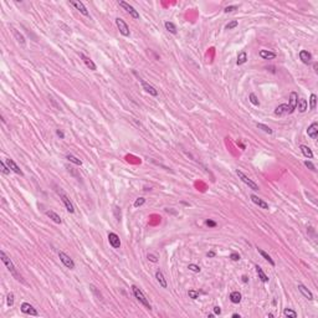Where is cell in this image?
Here are the masks:
<instances>
[{
    "label": "cell",
    "mask_w": 318,
    "mask_h": 318,
    "mask_svg": "<svg viewBox=\"0 0 318 318\" xmlns=\"http://www.w3.org/2000/svg\"><path fill=\"white\" fill-rule=\"evenodd\" d=\"M0 259H1V261L4 262V265L6 266V268H7V271L12 275V277L15 278V280H17V281H21V282H24V280H22V277H21V275H19L17 273V271H16V268H15V266L12 264V261L10 260V257L4 252V251H0Z\"/></svg>",
    "instance_id": "obj_1"
},
{
    "label": "cell",
    "mask_w": 318,
    "mask_h": 318,
    "mask_svg": "<svg viewBox=\"0 0 318 318\" xmlns=\"http://www.w3.org/2000/svg\"><path fill=\"white\" fill-rule=\"evenodd\" d=\"M132 291H133V295H134V297L144 306V307H147L148 310H152V307H151V303H149V301L147 300V297L143 295V292L137 287V286H132Z\"/></svg>",
    "instance_id": "obj_2"
},
{
    "label": "cell",
    "mask_w": 318,
    "mask_h": 318,
    "mask_svg": "<svg viewBox=\"0 0 318 318\" xmlns=\"http://www.w3.org/2000/svg\"><path fill=\"white\" fill-rule=\"evenodd\" d=\"M236 174H237V176H239V178H240V179H241V180H242V181H244V183H245V184H246L250 189H252V190H255V191H257V190L260 189V188H259V185H257L254 180H251V179H250L246 174H244L241 170H239V169H237V170H236Z\"/></svg>",
    "instance_id": "obj_3"
},
{
    "label": "cell",
    "mask_w": 318,
    "mask_h": 318,
    "mask_svg": "<svg viewBox=\"0 0 318 318\" xmlns=\"http://www.w3.org/2000/svg\"><path fill=\"white\" fill-rule=\"evenodd\" d=\"M116 25H117V27H118L121 35H123V36H126V37H128V36L131 35L129 27H128V25L126 24L124 20H122L121 17H117V19H116Z\"/></svg>",
    "instance_id": "obj_4"
},
{
    "label": "cell",
    "mask_w": 318,
    "mask_h": 318,
    "mask_svg": "<svg viewBox=\"0 0 318 318\" xmlns=\"http://www.w3.org/2000/svg\"><path fill=\"white\" fill-rule=\"evenodd\" d=\"M118 4H119V6H122V7H123V9H124V10H126V11H127V12H128V14H129L133 19H137V20L139 19V12H138V11H137V10H136L132 5H129V4H128V2H126V1H119Z\"/></svg>",
    "instance_id": "obj_5"
},
{
    "label": "cell",
    "mask_w": 318,
    "mask_h": 318,
    "mask_svg": "<svg viewBox=\"0 0 318 318\" xmlns=\"http://www.w3.org/2000/svg\"><path fill=\"white\" fill-rule=\"evenodd\" d=\"M58 257H60L61 262L66 266L67 268H70V270H73V268H75V262H73V260H72L68 255H66L65 252L60 251V252H58Z\"/></svg>",
    "instance_id": "obj_6"
},
{
    "label": "cell",
    "mask_w": 318,
    "mask_h": 318,
    "mask_svg": "<svg viewBox=\"0 0 318 318\" xmlns=\"http://www.w3.org/2000/svg\"><path fill=\"white\" fill-rule=\"evenodd\" d=\"M108 242L113 249H119L121 247V239L117 234L114 232H109L108 234Z\"/></svg>",
    "instance_id": "obj_7"
},
{
    "label": "cell",
    "mask_w": 318,
    "mask_h": 318,
    "mask_svg": "<svg viewBox=\"0 0 318 318\" xmlns=\"http://www.w3.org/2000/svg\"><path fill=\"white\" fill-rule=\"evenodd\" d=\"M20 310H21V312L25 313V315H30V316H37V315H39L37 311L34 308V306L30 305V303H27V302H24V303L21 305Z\"/></svg>",
    "instance_id": "obj_8"
},
{
    "label": "cell",
    "mask_w": 318,
    "mask_h": 318,
    "mask_svg": "<svg viewBox=\"0 0 318 318\" xmlns=\"http://www.w3.org/2000/svg\"><path fill=\"white\" fill-rule=\"evenodd\" d=\"M139 82H141V85H142V87H143V90L147 92V93H149L151 96H154V97H157L158 96V91L152 86V85H149L148 82H146L144 80H142V78H139Z\"/></svg>",
    "instance_id": "obj_9"
},
{
    "label": "cell",
    "mask_w": 318,
    "mask_h": 318,
    "mask_svg": "<svg viewBox=\"0 0 318 318\" xmlns=\"http://www.w3.org/2000/svg\"><path fill=\"white\" fill-rule=\"evenodd\" d=\"M70 4H71L72 6H75V7H76V10H78L82 15H85V16H90L88 10L86 9V6L83 5V2H82V1H73V0H71V1H70Z\"/></svg>",
    "instance_id": "obj_10"
},
{
    "label": "cell",
    "mask_w": 318,
    "mask_h": 318,
    "mask_svg": "<svg viewBox=\"0 0 318 318\" xmlns=\"http://www.w3.org/2000/svg\"><path fill=\"white\" fill-rule=\"evenodd\" d=\"M298 291L302 293V296H303L306 300H308V301H312V300H313V293H312L305 285L298 283Z\"/></svg>",
    "instance_id": "obj_11"
},
{
    "label": "cell",
    "mask_w": 318,
    "mask_h": 318,
    "mask_svg": "<svg viewBox=\"0 0 318 318\" xmlns=\"http://www.w3.org/2000/svg\"><path fill=\"white\" fill-rule=\"evenodd\" d=\"M6 165L10 168L11 171H14V173H16V174H19V175H22V170H21L20 166L14 161V159H11V158L6 159Z\"/></svg>",
    "instance_id": "obj_12"
},
{
    "label": "cell",
    "mask_w": 318,
    "mask_h": 318,
    "mask_svg": "<svg viewBox=\"0 0 318 318\" xmlns=\"http://www.w3.org/2000/svg\"><path fill=\"white\" fill-rule=\"evenodd\" d=\"M60 195H61V199H62V201H63V204H65V206H66V209H67V211L68 212H75V206H73V204L71 203V200L68 199V196L67 195H65L62 191H60Z\"/></svg>",
    "instance_id": "obj_13"
},
{
    "label": "cell",
    "mask_w": 318,
    "mask_h": 318,
    "mask_svg": "<svg viewBox=\"0 0 318 318\" xmlns=\"http://www.w3.org/2000/svg\"><path fill=\"white\" fill-rule=\"evenodd\" d=\"M297 103H298V95L296 92H291L290 95V113H292L296 108H297Z\"/></svg>",
    "instance_id": "obj_14"
},
{
    "label": "cell",
    "mask_w": 318,
    "mask_h": 318,
    "mask_svg": "<svg viewBox=\"0 0 318 318\" xmlns=\"http://www.w3.org/2000/svg\"><path fill=\"white\" fill-rule=\"evenodd\" d=\"M307 134H308V137H311L312 139H317V137H318V123L317 122H313V123L308 127Z\"/></svg>",
    "instance_id": "obj_15"
},
{
    "label": "cell",
    "mask_w": 318,
    "mask_h": 318,
    "mask_svg": "<svg viewBox=\"0 0 318 318\" xmlns=\"http://www.w3.org/2000/svg\"><path fill=\"white\" fill-rule=\"evenodd\" d=\"M80 57L82 58V61L85 62V65L90 68V70H92V71H96L97 70V66H96V63L90 58V57H87L86 55H83V53H80Z\"/></svg>",
    "instance_id": "obj_16"
},
{
    "label": "cell",
    "mask_w": 318,
    "mask_h": 318,
    "mask_svg": "<svg viewBox=\"0 0 318 318\" xmlns=\"http://www.w3.org/2000/svg\"><path fill=\"white\" fill-rule=\"evenodd\" d=\"M250 198H251V200H252V203H254V204L259 205V206H260V208H262V209H268V204H267L266 201H264L262 199H260L257 195L252 194Z\"/></svg>",
    "instance_id": "obj_17"
},
{
    "label": "cell",
    "mask_w": 318,
    "mask_h": 318,
    "mask_svg": "<svg viewBox=\"0 0 318 318\" xmlns=\"http://www.w3.org/2000/svg\"><path fill=\"white\" fill-rule=\"evenodd\" d=\"M11 31H12V34H14V36H15V39H16V41L21 45V46H25V44H26V41H25V37H24V35L22 34H20L15 27H12L11 26Z\"/></svg>",
    "instance_id": "obj_18"
},
{
    "label": "cell",
    "mask_w": 318,
    "mask_h": 318,
    "mask_svg": "<svg viewBox=\"0 0 318 318\" xmlns=\"http://www.w3.org/2000/svg\"><path fill=\"white\" fill-rule=\"evenodd\" d=\"M300 58H301V61H302L303 63L308 65V63H311L312 55L308 52L307 50H302V51H300Z\"/></svg>",
    "instance_id": "obj_19"
},
{
    "label": "cell",
    "mask_w": 318,
    "mask_h": 318,
    "mask_svg": "<svg viewBox=\"0 0 318 318\" xmlns=\"http://www.w3.org/2000/svg\"><path fill=\"white\" fill-rule=\"evenodd\" d=\"M286 113H290V106L283 103V105H280L278 107H276L275 109V114L276 116H282V114H286Z\"/></svg>",
    "instance_id": "obj_20"
},
{
    "label": "cell",
    "mask_w": 318,
    "mask_h": 318,
    "mask_svg": "<svg viewBox=\"0 0 318 318\" xmlns=\"http://www.w3.org/2000/svg\"><path fill=\"white\" fill-rule=\"evenodd\" d=\"M46 216H49L53 222H56V224H62V219L60 217V215L57 212H55L53 210H47L46 211Z\"/></svg>",
    "instance_id": "obj_21"
},
{
    "label": "cell",
    "mask_w": 318,
    "mask_h": 318,
    "mask_svg": "<svg viewBox=\"0 0 318 318\" xmlns=\"http://www.w3.org/2000/svg\"><path fill=\"white\" fill-rule=\"evenodd\" d=\"M300 149H301L302 154H303L306 158H308V159L313 158V152L311 151V148H310L308 146H305V144H302V146H300Z\"/></svg>",
    "instance_id": "obj_22"
},
{
    "label": "cell",
    "mask_w": 318,
    "mask_h": 318,
    "mask_svg": "<svg viewBox=\"0 0 318 318\" xmlns=\"http://www.w3.org/2000/svg\"><path fill=\"white\" fill-rule=\"evenodd\" d=\"M156 278H157V281L159 282V285H160L163 288H166L168 283H166V280L164 278V276H163V273H161V271H160V270H157V272H156Z\"/></svg>",
    "instance_id": "obj_23"
},
{
    "label": "cell",
    "mask_w": 318,
    "mask_h": 318,
    "mask_svg": "<svg viewBox=\"0 0 318 318\" xmlns=\"http://www.w3.org/2000/svg\"><path fill=\"white\" fill-rule=\"evenodd\" d=\"M241 298H242V296H241V293H240L239 291H234V292L230 293V301H231L232 303H235V305L240 303V302H241Z\"/></svg>",
    "instance_id": "obj_24"
},
{
    "label": "cell",
    "mask_w": 318,
    "mask_h": 318,
    "mask_svg": "<svg viewBox=\"0 0 318 318\" xmlns=\"http://www.w3.org/2000/svg\"><path fill=\"white\" fill-rule=\"evenodd\" d=\"M260 57L261 58H264V60H272V58H275L276 57V53L272 52V51H268V50H261L260 52Z\"/></svg>",
    "instance_id": "obj_25"
},
{
    "label": "cell",
    "mask_w": 318,
    "mask_h": 318,
    "mask_svg": "<svg viewBox=\"0 0 318 318\" xmlns=\"http://www.w3.org/2000/svg\"><path fill=\"white\" fill-rule=\"evenodd\" d=\"M297 107H298V111L301 113H305L307 111V108H308V103H307V101L305 98H300L298 103H297Z\"/></svg>",
    "instance_id": "obj_26"
},
{
    "label": "cell",
    "mask_w": 318,
    "mask_h": 318,
    "mask_svg": "<svg viewBox=\"0 0 318 318\" xmlns=\"http://www.w3.org/2000/svg\"><path fill=\"white\" fill-rule=\"evenodd\" d=\"M255 268H256V272H257V275H259V278H261L262 282H268L270 278H268V276H266V273L262 271V268L259 265L255 266Z\"/></svg>",
    "instance_id": "obj_27"
},
{
    "label": "cell",
    "mask_w": 318,
    "mask_h": 318,
    "mask_svg": "<svg viewBox=\"0 0 318 318\" xmlns=\"http://www.w3.org/2000/svg\"><path fill=\"white\" fill-rule=\"evenodd\" d=\"M257 251H259V254H260V255H261V256H262V257L265 259L266 261H268V262H270V265H271V266H275V265H276V264H275V261L272 260V257H271V256H270V255H268L267 252H265V251H264L262 249H259V247H257Z\"/></svg>",
    "instance_id": "obj_28"
},
{
    "label": "cell",
    "mask_w": 318,
    "mask_h": 318,
    "mask_svg": "<svg viewBox=\"0 0 318 318\" xmlns=\"http://www.w3.org/2000/svg\"><path fill=\"white\" fill-rule=\"evenodd\" d=\"M246 61H247V53L245 52V51H241V52H239V55H237V61H236V63H237V65H244Z\"/></svg>",
    "instance_id": "obj_29"
},
{
    "label": "cell",
    "mask_w": 318,
    "mask_h": 318,
    "mask_svg": "<svg viewBox=\"0 0 318 318\" xmlns=\"http://www.w3.org/2000/svg\"><path fill=\"white\" fill-rule=\"evenodd\" d=\"M164 26H165V29L170 32V34H176V26L173 24V22H170V21H165L164 22Z\"/></svg>",
    "instance_id": "obj_30"
},
{
    "label": "cell",
    "mask_w": 318,
    "mask_h": 318,
    "mask_svg": "<svg viewBox=\"0 0 318 318\" xmlns=\"http://www.w3.org/2000/svg\"><path fill=\"white\" fill-rule=\"evenodd\" d=\"M256 127L259 128V129H261V131H264L265 133H267V134H272L273 133V131L268 127V126H266V124H264V123H257L256 124Z\"/></svg>",
    "instance_id": "obj_31"
},
{
    "label": "cell",
    "mask_w": 318,
    "mask_h": 318,
    "mask_svg": "<svg viewBox=\"0 0 318 318\" xmlns=\"http://www.w3.org/2000/svg\"><path fill=\"white\" fill-rule=\"evenodd\" d=\"M66 159L67 160H70L71 163H73V164H76V165H82V160L78 158H76L75 156H72V154H67L66 156Z\"/></svg>",
    "instance_id": "obj_32"
},
{
    "label": "cell",
    "mask_w": 318,
    "mask_h": 318,
    "mask_svg": "<svg viewBox=\"0 0 318 318\" xmlns=\"http://www.w3.org/2000/svg\"><path fill=\"white\" fill-rule=\"evenodd\" d=\"M316 106H317V96L315 93H312L311 97H310V108L316 109Z\"/></svg>",
    "instance_id": "obj_33"
},
{
    "label": "cell",
    "mask_w": 318,
    "mask_h": 318,
    "mask_svg": "<svg viewBox=\"0 0 318 318\" xmlns=\"http://www.w3.org/2000/svg\"><path fill=\"white\" fill-rule=\"evenodd\" d=\"M0 169H1V171H2V174H5V175H9L10 174V168L6 165V163L5 161H0Z\"/></svg>",
    "instance_id": "obj_34"
},
{
    "label": "cell",
    "mask_w": 318,
    "mask_h": 318,
    "mask_svg": "<svg viewBox=\"0 0 318 318\" xmlns=\"http://www.w3.org/2000/svg\"><path fill=\"white\" fill-rule=\"evenodd\" d=\"M283 315H285L286 317H291V318H296V317H297V313H296L293 310H291V308H285V311H283Z\"/></svg>",
    "instance_id": "obj_35"
},
{
    "label": "cell",
    "mask_w": 318,
    "mask_h": 318,
    "mask_svg": "<svg viewBox=\"0 0 318 318\" xmlns=\"http://www.w3.org/2000/svg\"><path fill=\"white\" fill-rule=\"evenodd\" d=\"M249 100H250V102H251L254 106H260V101H259V98L256 97V95H255V93H250Z\"/></svg>",
    "instance_id": "obj_36"
},
{
    "label": "cell",
    "mask_w": 318,
    "mask_h": 318,
    "mask_svg": "<svg viewBox=\"0 0 318 318\" xmlns=\"http://www.w3.org/2000/svg\"><path fill=\"white\" fill-rule=\"evenodd\" d=\"M237 25H239V21H237V20H232V21H230L229 24H226L225 29H226V30H232V29H235Z\"/></svg>",
    "instance_id": "obj_37"
},
{
    "label": "cell",
    "mask_w": 318,
    "mask_h": 318,
    "mask_svg": "<svg viewBox=\"0 0 318 318\" xmlns=\"http://www.w3.org/2000/svg\"><path fill=\"white\" fill-rule=\"evenodd\" d=\"M188 296H189L191 300H198V298H199V292H198V291H194V290H189V291H188Z\"/></svg>",
    "instance_id": "obj_38"
},
{
    "label": "cell",
    "mask_w": 318,
    "mask_h": 318,
    "mask_svg": "<svg viewBox=\"0 0 318 318\" xmlns=\"http://www.w3.org/2000/svg\"><path fill=\"white\" fill-rule=\"evenodd\" d=\"M188 268H189L190 271H193V272H196V273H199V272L201 271L200 266L195 265V264H189V266H188Z\"/></svg>",
    "instance_id": "obj_39"
},
{
    "label": "cell",
    "mask_w": 318,
    "mask_h": 318,
    "mask_svg": "<svg viewBox=\"0 0 318 318\" xmlns=\"http://www.w3.org/2000/svg\"><path fill=\"white\" fill-rule=\"evenodd\" d=\"M146 203V198H138L136 201H134V208H139V206H142L143 204Z\"/></svg>",
    "instance_id": "obj_40"
},
{
    "label": "cell",
    "mask_w": 318,
    "mask_h": 318,
    "mask_svg": "<svg viewBox=\"0 0 318 318\" xmlns=\"http://www.w3.org/2000/svg\"><path fill=\"white\" fill-rule=\"evenodd\" d=\"M6 303L9 307H11L14 305V293H9L7 297H6Z\"/></svg>",
    "instance_id": "obj_41"
},
{
    "label": "cell",
    "mask_w": 318,
    "mask_h": 318,
    "mask_svg": "<svg viewBox=\"0 0 318 318\" xmlns=\"http://www.w3.org/2000/svg\"><path fill=\"white\" fill-rule=\"evenodd\" d=\"M305 165L308 168V169H311L312 171H316V166H315V164L312 163V161H310V160H305Z\"/></svg>",
    "instance_id": "obj_42"
},
{
    "label": "cell",
    "mask_w": 318,
    "mask_h": 318,
    "mask_svg": "<svg viewBox=\"0 0 318 318\" xmlns=\"http://www.w3.org/2000/svg\"><path fill=\"white\" fill-rule=\"evenodd\" d=\"M90 288H91V290L93 291V293H95V295H96V296L98 297V300H102V295H101V293H100V292L97 291V288H96V287H95L93 285H90Z\"/></svg>",
    "instance_id": "obj_43"
},
{
    "label": "cell",
    "mask_w": 318,
    "mask_h": 318,
    "mask_svg": "<svg viewBox=\"0 0 318 318\" xmlns=\"http://www.w3.org/2000/svg\"><path fill=\"white\" fill-rule=\"evenodd\" d=\"M147 259H148L151 262H153V264H157V262H158V257H157V256H154V255H152V254H148Z\"/></svg>",
    "instance_id": "obj_44"
},
{
    "label": "cell",
    "mask_w": 318,
    "mask_h": 318,
    "mask_svg": "<svg viewBox=\"0 0 318 318\" xmlns=\"http://www.w3.org/2000/svg\"><path fill=\"white\" fill-rule=\"evenodd\" d=\"M236 9H237L236 5H230V6H226L224 11H225V12H231V11H234V10H236Z\"/></svg>",
    "instance_id": "obj_45"
},
{
    "label": "cell",
    "mask_w": 318,
    "mask_h": 318,
    "mask_svg": "<svg viewBox=\"0 0 318 318\" xmlns=\"http://www.w3.org/2000/svg\"><path fill=\"white\" fill-rule=\"evenodd\" d=\"M230 259H231L232 261H239V260H240V255L236 254V252H232V254L230 255Z\"/></svg>",
    "instance_id": "obj_46"
},
{
    "label": "cell",
    "mask_w": 318,
    "mask_h": 318,
    "mask_svg": "<svg viewBox=\"0 0 318 318\" xmlns=\"http://www.w3.org/2000/svg\"><path fill=\"white\" fill-rule=\"evenodd\" d=\"M114 214H116V217H117V220L119 221L121 220V210H119V208L118 206H114Z\"/></svg>",
    "instance_id": "obj_47"
},
{
    "label": "cell",
    "mask_w": 318,
    "mask_h": 318,
    "mask_svg": "<svg viewBox=\"0 0 318 318\" xmlns=\"http://www.w3.org/2000/svg\"><path fill=\"white\" fill-rule=\"evenodd\" d=\"M205 224H206L209 227H215V226L217 225V224H216L214 220H210V219H209V220H206V221H205Z\"/></svg>",
    "instance_id": "obj_48"
},
{
    "label": "cell",
    "mask_w": 318,
    "mask_h": 318,
    "mask_svg": "<svg viewBox=\"0 0 318 318\" xmlns=\"http://www.w3.org/2000/svg\"><path fill=\"white\" fill-rule=\"evenodd\" d=\"M56 134H57L61 139H63V138H65V134H63V132H62L61 129H56Z\"/></svg>",
    "instance_id": "obj_49"
},
{
    "label": "cell",
    "mask_w": 318,
    "mask_h": 318,
    "mask_svg": "<svg viewBox=\"0 0 318 318\" xmlns=\"http://www.w3.org/2000/svg\"><path fill=\"white\" fill-rule=\"evenodd\" d=\"M214 313H215V315H220V313H221L220 307H217V306H216V307H214Z\"/></svg>",
    "instance_id": "obj_50"
},
{
    "label": "cell",
    "mask_w": 318,
    "mask_h": 318,
    "mask_svg": "<svg viewBox=\"0 0 318 318\" xmlns=\"http://www.w3.org/2000/svg\"><path fill=\"white\" fill-rule=\"evenodd\" d=\"M214 256H215V252H214V251L208 252V257H214Z\"/></svg>",
    "instance_id": "obj_51"
},
{
    "label": "cell",
    "mask_w": 318,
    "mask_h": 318,
    "mask_svg": "<svg viewBox=\"0 0 318 318\" xmlns=\"http://www.w3.org/2000/svg\"><path fill=\"white\" fill-rule=\"evenodd\" d=\"M242 281H244V282H247V281H249L247 276H242Z\"/></svg>",
    "instance_id": "obj_52"
},
{
    "label": "cell",
    "mask_w": 318,
    "mask_h": 318,
    "mask_svg": "<svg viewBox=\"0 0 318 318\" xmlns=\"http://www.w3.org/2000/svg\"><path fill=\"white\" fill-rule=\"evenodd\" d=\"M313 68H315V72H318V70H317L318 65H317V63H315V65H313Z\"/></svg>",
    "instance_id": "obj_53"
},
{
    "label": "cell",
    "mask_w": 318,
    "mask_h": 318,
    "mask_svg": "<svg viewBox=\"0 0 318 318\" xmlns=\"http://www.w3.org/2000/svg\"><path fill=\"white\" fill-rule=\"evenodd\" d=\"M232 317H234V318H240V315H237V313H234V315H232Z\"/></svg>",
    "instance_id": "obj_54"
}]
</instances>
